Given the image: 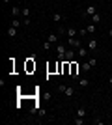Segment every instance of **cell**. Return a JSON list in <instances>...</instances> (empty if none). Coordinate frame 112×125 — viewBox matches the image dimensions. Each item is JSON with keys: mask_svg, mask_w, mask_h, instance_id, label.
Here are the masks:
<instances>
[{"mask_svg": "<svg viewBox=\"0 0 112 125\" xmlns=\"http://www.w3.org/2000/svg\"><path fill=\"white\" fill-rule=\"evenodd\" d=\"M86 34H88V30H86V28H82V30H79V37H84Z\"/></svg>", "mask_w": 112, "mask_h": 125, "instance_id": "d6986e66", "label": "cell"}, {"mask_svg": "<svg viewBox=\"0 0 112 125\" xmlns=\"http://www.w3.org/2000/svg\"><path fill=\"white\" fill-rule=\"evenodd\" d=\"M8 36H10V37L17 36V28H15V26H10V28H8Z\"/></svg>", "mask_w": 112, "mask_h": 125, "instance_id": "4fadbf2b", "label": "cell"}, {"mask_svg": "<svg viewBox=\"0 0 112 125\" xmlns=\"http://www.w3.org/2000/svg\"><path fill=\"white\" fill-rule=\"evenodd\" d=\"M110 94H112V86H110Z\"/></svg>", "mask_w": 112, "mask_h": 125, "instance_id": "4316f807", "label": "cell"}, {"mask_svg": "<svg viewBox=\"0 0 112 125\" xmlns=\"http://www.w3.org/2000/svg\"><path fill=\"white\" fill-rule=\"evenodd\" d=\"M108 84H110V86H112V77H110V78H108Z\"/></svg>", "mask_w": 112, "mask_h": 125, "instance_id": "cb8c5ba5", "label": "cell"}, {"mask_svg": "<svg viewBox=\"0 0 112 125\" xmlns=\"http://www.w3.org/2000/svg\"><path fill=\"white\" fill-rule=\"evenodd\" d=\"M67 37H77V28H67Z\"/></svg>", "mask_w": 112, "mask_h": 125, "instance_id": "5bb4252c", "label": "cell"}, {"mask_svg": "<svg viewBox=\"0 0 112 125\" xmlns=\"http://www.w3.org/2000/svg\"><path fill=\"white\" fill-rule=\"evenodd\" d=\"M108 36H110V37H112V30H108Z\"/></svg>", "mask_w": 112, "mask_h": 125, "instance_id": "d4e9b609", "label": "cell"}, {"mask_svg": "<svg viewBox=\"0 0 112 125\" xmlns=\"http://www.w3.org/2000/svg\"><path fill=\"white\" fill-rule=\"evenodd\" d=\"M58 90H60V92H64L65 97H73V95H75V90L71 88V86H60Z\"/></svg>", "mask_w": 112, "mask_h": 125, "instance_id": "3957f363", "label": "cell"}, {"mask_svg": "<svg viewBox=\"0 0 112 125\" xmlns=\"http://www.w3.org/2000/svg\"><path fill=\"white\" fill-rule=\"evenodd\" d=\"M62 19H64V15H62V13H52V21H54V22H60Z\"/></svg>", "mask_w": 112, "mask_h": 125, "instance_id": "ac0fdd59", "label": "cell"}, {"mask_svg": "<svg viewBox=\"0 0 112 125\" xmlns=\"http://www.w3.org/2000/svg\"><path fill=\"white\" fill-rule=\"evenodd\" d=\"M92 22H93V24H99V22H101V15H99V13H93V15H92Z\"/></svg>", "mask_w": 112, "mask_h": 125, "instance_id": "30bf717a", "label": "cell"}, {"mask_svg": "<svg viewBox=\"0 0 112 125\" xmlns=\"http://www.w3.org/2000/svg\"><path fill=\"white\" fill-rule=\"evenodd\" d=\"M79 56H80V58H86V56H88V49L79 47Z\"/></svg>", "mask_w": 112, "mask_h": 125, "instance_id": "9a60e30c", "label": "cell"}, {"mask_svg": "<svg viewBox=\"0 0 112 125\" xmlns=\"http://www.w3.org/2000/svg\"><path fill=\"white\" fill-rule=\"evenodd\" d=\"M80 69H82V71H84V73H88V71H90V69H92L90 62H84V63H82V65H80Z\"/></svg>", "mask_w": 112, "mask_h": 125, "instance_id": "2e32d148", "label": "cell"}, {"mask_svg": "<svg viewBox=\"0 0 112 125\" xmlns=\"http://www.w3.org/2000/svg\"><path fill=\"white\" fill-rule=\"evenodd\" d=\"M67 45L79 49V47H82V41H80V37H67Z\"/></svg>", "mask_w": 112, "mask_h": 125, "instance_id": "6da1fadb", "label": "cell"}, {"mask_svg": "<svg viewBox=\"0 0 112 125\" xmlns=\"http://www.w3.org/2000/svg\"><path fill=\"white\" fill-rule=\"evenodd\" d=\"M86 30H88V34H95L97 24H93V22H92V24H88V26H86Z\"/></svg>", "mask_w": 112, "mask_h": 125, "instance_id": "8fae6325", "label": "cell"}, {"mask_svg": "<svg viewBox=\"0 0 112 125\" xmlns=\"http://www.w3.org/2000/svg\"><path fill=\"white\" fill-rule=\"evenodd\" d=\"M86 112H88V110H86L84 106H80V108L77 110V116H79V118H84V116H86Z\"/></svg>", "mask_w": 112, "mask_h": 125, "instance_id": "e0dca14e", "label": "cell"}, {"mask_svg": "<svg viewBox=\"0 0 112 125\" xmlns=\"http://www.w3.org/2000/svg\"><path fill=\"white\" fill-rule=\"evenodd\" d=\"M84 13H86V15H93V13H97V8H95V6H93V4H90V6H88V8H86V11H84Z\"/></svg>", "mask_w": 112, "mask_h": 125, "instance_id": "5b68a950", "label": "cell"}, {"mask_svg": "<svg viewBox=\"0 0 112 125\" xmlns=\"http://www.w3.org/2000/svg\"><path fill=\"white\" fill-rule=\"evenodd\" d=\"M58 34H56V32H54V34H49V37H47V41L49 43H56V41H58Z\"/></svg>", "mask_w": 112, "mask_h": 125, "instance_id": "52a82bcc", "label": "cell"}, {"mask_svg": "<svg viewBox=\"0 0 112 125\" xmlns=\"http://www.w3.org/2000/svg\"><path fill=\"white\" fill-rule=\"evenodd\" d=\"M22 13H21V15L22 17H24V19H28V17H30V8H28V6H24V8H22Z\"/></svg>", "mask_w": 112, "mask_h": 125, "instance_id": "7c38bea8", "label": "cell"}, {"mask_svg": "<svg viewBox=\"0 0 112 125\" xmlns=\"http://www.w3.org/2000/svg\"><path fill=\"white\" fill-rule=\"evenodd\" d=\"M8 2H10V0H4V4H8Z\"/></svg>", "mask_w": 112, "mask_h": 125, "instance_id": "484cf974", "label": "cell"}, {"mask_svg": "<svg viewBox=\"0 0 112 125\" xmlns=\"http://www.w3.org/2000/svg\"><path fill=\"white\" fill-rule=\"evenodd\" d=\"M69 75L75 78V80H79V63L71 62V71H69Z\"/></svg>", "mask_w": 112, "mask_h": 125, "instance_id": "7a4b0ae2", "label": "cell"}, {"mask_svg": "<svg viewBox=\"0 0 112 125\" xmlns=\"http://www.w3.org/2000/svg\"><path fill=\"white\" fill-rule=\"evenodd\" d=\"M49 47H51V43H49V41L43 43V51H49Z\"/></svg>", "mask_w": 112, "mask_h": 125, "instance_id": "44dd1931", "label": "cell"}, {"mask_svg": "<svg viewBox=\"0 0 112 125\" xmlns=\"http://www.w3.org/2000/svg\"><path fill=\"white\" fill-rule=\"evenodd\" d=\"M65 60H64V62H73V58H75V52L73 51H67V52H65Z\"/></svg>", "mask_w": 112, "mask_h": 125, "instance_id": "ba28073f", "label": "cell"}, {"mask_svg": "<svg viewBox=\"0 0 112 125\" xmlns=\"http://www.w3.org/2000/svg\"><path fill=\"white\" fill-rule=\"evenodd\" d=\"M19 13H22V11H19V6H13V8H11V15H13V19H19Z\"/></svg>", "mask_w": 112, "mask_h": 125, "instance_id": "9c48e42d", "label": "cell"}, {"mask_svg": "<svg viewBox=\"0 0 112 125\" xmlns=\"http://www.w3.org/2000/svg\"><path fill=\"white\" fill-rule=\"evenodd\" d=\"M88 62H90V65H92V67H95V65H97V60H95V58H90Z\"/></svg>", "mask_w": 112, "mask_h": 125, "instance_id": "ffe728a7", "label": "cell"}, {"mask_svg": "<svg viewBox=\"0 0 112 125\" xmlns=\"http://www.w3.org/2000/svg\"><path fill=\"white\" fill-rule=\"evenodd\" d=\"M79 86L80 88H88V86H90V80H88V78H79Z\"/></svg>", "mask_w": 112, "mask_h": 125, "instance_id": "8992f818", "label": "cell"}, {"mask_svg": "<svg viewBox=\"0 0 112 125\" xmlns=\"http://www.w3.org/2000/svg\"><path fill=\"white\" fill-rule=\"evenodd\" d=\"M86 45H88V51H95V49L99 47V43H97V39H95V37H93V39H90V41L86 43Z\"/></svg>", "mask_w": 112, "mask_h": 125, "instance_id": "277c9868", "label": "cell"}, {"mask_svg": "<svg viewBox=\"0 0 112 125\" xmlns=\"http://www.w3.org/2000/svg\"><path fill=\"white\" fill-rule=\"evenodd\" d=\"M82 121H84V120H82V118H79V116H77V120H75V123H77V125H82Z\"/></svg>", "mask_w": 112, "mask_h": 125, "instance_id": "603a6c76", "label": "cell"}, {"mask_svg": "<svg viewBox=\"0 0 112 125\" xmlns=\"http://www.w3.org/2000/svg\"><path fill=\"white\" fill-rule=\"evenodd\" d=\"M11 26H15V28H19V19H13V22H11Z\"/></svg>", "mask_w": 112, "mask_h": 125, "instance_id": "7402d4cb", "label": "cell"}]
</instances>
